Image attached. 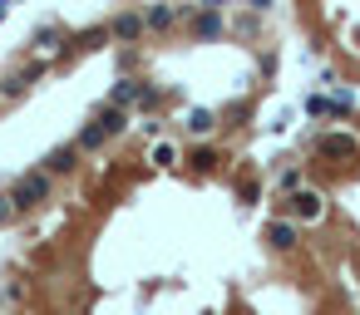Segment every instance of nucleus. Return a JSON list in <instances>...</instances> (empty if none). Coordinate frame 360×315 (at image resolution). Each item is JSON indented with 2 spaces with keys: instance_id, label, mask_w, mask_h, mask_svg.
Segmentation results:
<instances>
[]
</instances>
